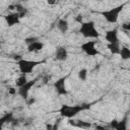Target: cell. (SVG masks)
Segmentation results:
<instances>
[{
	"mask_svg": "<svg viewBox=\"0 0 130 130\" xmlns=\"http://www.w3.org/2000/svg\"><path fill=\"white\" fill-rule=\"evenodd\" d=\"M89 109V105H75V106H68V105H62L59 112L61 116L66 118H72L76 116L78 113H80L83 110Z\"/></svg>",
	"mask_w": 130,
	"mask_h": 130,
	"instance_id": "obj_1",
	"label": "cell"
},
{
	"mask_svg": "<svg viewBox=\"0 0 130 130\" xmlns=\"http://www.w3.org/2000/svg\"><path fill=\"white\" fill-rule=\"evenodd\" d=\"M79 31H80V34H81L84 38H93V39H98V38L100 37V34L98 32L93 21L82 22Z\"/></svg>",
	"mask_w": 130,
	"mask_h": 130,
	"instance_id": "obj_2",
	"label": "cell"
},
{
	"mask_svg": "<svg viewBox=\"0 0 130 130\" xmlns=\"http://www.w3.org/2000/svg\"><path fill=\"white\" fill-rule=\"evenodd\" d=\"M123 7H124V4L119 5V6L115 7V8L110 9V10L103 11V12H101V14L105 17V19H106L108 22H110V23H116L117 20H118L119 14H120V12L122 11Z\"/></svg>",
	"mask_w": 130,
	"mask_h": 130,
	"instance_id": "obj_3",
	"label": "cell"
},
{
	"mask_svg": "<svg viewBox=\"0 0 130 130\" xmlns=\"http://www.w3.org/2000/svg\"><path fill=\"white\" fill-rule=\"evenodd\" d=\"M41 62L39 61H31V60H24V59H20L17 61V65L18 68L20 70V72L22 74H29L32 72V70L35 69V67L37 65H39Z\"/></svg>",
	"mask_w": 130,
	"mask_h": 130,
	"instance_id": "obj_4",
	"label": "cell"
},
{
	"mask_svg": "<svg viewBox=\"0 0 130 130\" xmlns=\"http://www.w3.org/2000/svg\"><path fill=\"white\" fill-rule=\"evenodd\" d=\"M38 80H39V77H36L35 79H31L29 81H26L22 86L19 87V89H18L19 95H21L23 99H27V95H28V92H29L30 88L37 83Z\"/></svg>",
	"mask_w": 130,
	"mask_h": 130,
	"instance_id": "obj_5",
	"label": "cell"
},
{
	"mask_svg": "<svg viewBox=\"0 0 130 130\" xmlns=\"http://www.w3.org/2000/svg\"><path fill=\"white\" fill-rule=\"evenodd\" d=\"M81 49L88 56H95L99 54V51L95 49V42L93 41L85 42L84 44L81 45Z\"/></svg>",
	"mask_w": 130,
	"mask_h": 130,
	"instance_id": "obj_6",
	"label": "cell"
},
{
	"mask_svg": "<svg viewBox=\"0 0 130 130\" xmlns=\"http://www.w3.org/2000/svg\"><path fill=\"white\" fill-rule=\"evenodd\" d=\"M65 79H66V77H62L54 83V87H55L57 93L60 94V95L67 94V90H66V87H65Z\"/></svg>",
	"mask_w": 130,
	"mask_h": 130,
	"instance_id": "obj_7",
	"label": "cell"
},
{
	"mask_svg": "<svg viewBox=\"0 0 130 130\" xmlns=\"http://www.w3.org/2000/svg\"><path fill=\"white\" fill-rule=\"evenodd\" d=\"M4 18H5V21L8 24V26H12V25L18 24L20 22V16L17 12L7 14V15L4 16Z\"/></svg>",
	"mask_w": 130,
	"mask_h": 130,
	"instance_id": "obj_8",
	"label": "cell"
},
{
	"mask_svg": "<svg viewBox=\"0 0 130 130\" xmlns=\"http://www.w3.org/2000/svg\"><path fill=\"white\" fill-rule=\"evenodd\" d=\"M105 39L109 42V43H116L119 42V38H118V29L114 28L111 30H108L105 35Z\"/></svg>",
	"mask_w": 130,
	"mask_h": 130,
	"instance_id": "obj_9",
	"label": "cell"
},
{
	"mask_svg": "<svg viewBox=\"0 0 130 130\" xmlns=\"http://www.w3.org/2000/svg\"><path fill=\"white\" fill-rule=\"evenodd\" d=\"M55 57L59 61H65L67 59V57H68V53H67L66 48H64V47L57 48L56 53H55Z\"/></svg>",
	"mask_w": 130,
	"mask_h": 130,
	"instance_id": "obj_10",
	"label": "cell"
},
{
	"mask_svg": "<svg viewBox=\"0 0 130 130\" xmlns=\"http://www.w3.org/2000/svg\"><path fill=\"white\" fill-rule=\"evenodd\" d=\"M43 47H44L43 43L36 41V42H34V43L27 45V51H28V52H37V51H41V50L43 49Z\"/></svg>",
	"mask_w": 130,
	"mask_h": 130,
	"instance_id": "obj_11",
	"label": "cell"
},
{
	"mask_svg": "<svg viewBox=\"0 0 130 130\" xmlns=\"http://www.w3.org/2000/svg\"><path fill=\"white\" fill-rule=\"evenodd\" d=\"M108 49L110 50V52L112 54H119L120 53V43L116 42V43H109L108 44Z\"/></svg>",
	"mask_w": 130,
	"mask_h": 130,
	"instance_id": "obj_12",
	"label": "cell"
},
{
	"mask_svg": "<svg viewBox=\"0 0 130 130\" xmlns=\"http://www.w3.org/2000/svg\"><path fill=\"white\" fill-rule=\"evenodd\" d=\"M58 29L62 32V34H65L67 30H68V27H69V24H68V21L65 20V19H60L58 21Z\"/></svg>",
	"mask_w": 130,
	"mask_h": 130,
	"instance_id": "obj_13",
	"label": "cell"
},
{
	"mask_svg": "<svg viewBox=\"0 0 130 130\" xmlns=\"http://www.w3.org/2000/svg\"><path fill=\"white\" fill-rule=\"evenodd\" d=\"M14 119H13V114L12 113H7L5 114L3 117L0 118V129L3 127V125L5 123H8V122H12Z\"/></svg>",
	"mask_w": 130,
	"mask_h": 130,
	"instance_id": "obj_14",
	"label": "cell"
},
{
	"mask_svg": "<svg viewBox=\"0 0 130 130\" xmlns=\"http://www.w3.org/2000/svg\"><path fill=\"white\" fill-rule=\"evenodd\" d=\"M15 6V9H16V12L19 14V16H20V18L21 17H24L25 15H26V13H27V10L22 6V5H20V4H15L14 5Z\"/></svg>",
	"mask_w": 130,
	"mask_h": 130,
	"instance_id": "obj_15",
	"label": "cell"
},
{
	"mask_svg": "<svg viewBox=\"0 0 130 130\" xmlns=\"http://www.w3.org/2000/svg\"><path fill=\"white\" fill-rule=\"evenodd\" d=\"M122 57V59L124 60H128L130 58V50L127 47H122V49H120V53H119Z\"/></svg>",
	"mask_w": 130,
	"mask_h": 130,
	"instance_id": "obj_16",
	"label": "cell"
},
{
	"mask_svg": "<svg viewBox=\"0 0 130 130\" xmlns=\"http://www.w3.org/2000/svg\"><path fill=\"white\" fill-rule=\"evenodd\" d=\"M127 118H125V119H123L122 121H120V122H117V125H116V127H115V129H117V130H126V128H127Z\"/></svg>",
	"mask_w": 130,
	"mask_h": 130,
	"instance_id": "obj_17",
	"label": "cell"
},
{
	"mask_svg": "<svg viewBox=\"0 0 130 130\" xmlns=\"http://www.w3.org/2000/svg\"><path fill=\"white\" fill-rule=\"evenodd\" d=\"M71 125H74V126H77V127H82V128H88L90 127V123H87V122H83V121H77L78 123H73L72 120L69 121Z\"/></svg>",
	"mask_w": 130,
	"mask_h": 130,
	"instance_id": "obj_18",
	"label": "cell"
},
{
	"mask_svg": "<svg viewBox=\"0 0 130 130\" xmlns=\"http://www.w3.org/2000/svg\"><path fill=\"white\" fill-rule=\"evenodd\" d=\"M26 81H27V80H26V76H25V74H22V75L16 80V85H17L18 87H20V86H22Z\"/></svg>",
	"mask_w": 130,
	"mask_h": 130,
	"instance_id": "obj_19",
	"label": "cell"
},
{
	"mask_svg": "<svg viewBox=\"0 0 130 130\" xmlns=\"http://www.w3.org/2000/svg\"><path fill=\"white\" fill-rule=\"evenodd\" d=\"M78 77H79V79H81V80H85L86 77H87V70L84 69V68L80 69L79 72H78Z\"/></svg>",
	"mask_w": 130,
	"mask_h": 130,
	"instance_id": "obj_20",
	"label": "cell"
},
{
	"mask_svg": "<svg viewBox=\"0 0 130 130\" xmlns=\"http://www.w3.org/2000/svg\"><path fill=\"white\" fill-rule=\"evenodd\" d=\"M36 41H38L37 38H27V39H25V43H26L27 45H29V44H31V43H34V42H36Z\"/></svg>",
	"mask_w": 130,
	"mask_h": 130,
	"instance_id": "obj_21",
	"label": "cell"
},
{
	"mask_svg": "<svg viewBox=\"0 0 130 130\" xmlns=\"http://www.w3.org/2000/svg\"><path fill=\"white\" fill-rule=\"evenodd\" d=\"M59 0H47V3L49 5H55L56 3H58Z\"/></svg>",
	"mask_w": 130,
	"mask_h": 130,
	"instance_id": "obj_22",
	"label": "cell"
},
{
	"mask_svg": "<svg viewBox=\"0 0 130 130\" xmlns=\"http://www.w3.org/2000/svg\"><path fill=\"white\" fill-rule=\"evenodd\" d=\"M122 27L124 29H126V31H128L130 29V24L129 23H124V24H122Z\"/></svg>",
	"mask_w": 130,
	"mask_h": 130,
	"instance_id": "obj_23",
	"label": "cell"
},
{
	"mask_svg": "<svg viewBox=\"0 0 130 130\" xmlns=\"http://www.w3.org/2000/svg\"><path fill=\"white\" fill-rule=\"evenodd\" d=\"M82 18H83L82 15H77V17H76L75 20H76L77 22H79V23H82Z\"/></svg>",
	"mask_w": 130,
	"mask_h": 130,
	"instance_id": "obj_24",
	"label": "cell"
},
{
	"mask_svg": "<svg viewBox=\"0 0 130 130\" xmlns=\"http://www.w3.org/2000/svg\"><path fill=\"white\" fill-rule=\"evenodd\" d=\"M8 92H9L10 94H15V93H16V89H15V88H13V87H11V88H9Z\"/></svg>",
	"mask_w": 130,
	"mask_h": 130,
	"instance_id": "obj_25",
	"label": "cell"
},
{
	"mask_svg": "<svg viewBox=\"0 0 130 130\" xmlns=\"http://www.w3.org/2000/svg\"><path fill=\"white\" fill-rule=\"evenodd\" d=\"M117 122H118V121L113 120V121L111 122V124H110V125H111V127H112V128H115V127H116V125H117Z\"/></svg>",
	"mask_w": 130,
	"mask_h": 130,
	"instance_id": "obj_26",
	"label": "cell"
},
{
	"mask_svg": "<svg viewBox=\"0 0 130 130\" xmlns=\"http://www.w3.org/2000/svg\"><path fill=\"white\" fill-rule=\"evenodd\" d=\"M35 103V99H30L28 102H27V105H31V104H34Z\"/></svg>",
	"mask_w": 130,
	"mask_h": 130,
	"instance_id": "obj_27",
	"label": "cell"
},
{
	"mask_svg": "<svg viewBox=\"0 0 130 130\" xmlns=\"http://www.w3.org/2000/svg\"><path fill=\"white\" fill-rule=\"evenodd\" d=\"M14 8H15L14 5H9V6H8V9H10V10H13Z\"/></svg>",
	"mask_w": 130,
	"mask_h": 130,
	"instance_id": "obj_28",
	"label": "cell"
},
{
	"mask_svg": "<svg viewBox=\"0 0 130 130\" xmlns=\"http://www.w3.org/2000/svg\"><path fill=\"white\" fill-rule=\"evenodd\" d=\"M0 46H1V43H0Z\"/></svg>",
	"mask_w": 130,
	"mask_h": 130,
	"instance_id": "obj_29",
	"label": "cell"
}]
</instances>
